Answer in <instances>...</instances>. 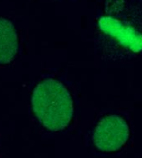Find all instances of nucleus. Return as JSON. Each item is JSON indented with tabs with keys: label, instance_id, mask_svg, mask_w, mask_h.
<instances>
[{
	"label": "nucleus",
	"instance_id": "nucleus-3",
	"mask_svg": "<svg viewBox=\"0 0 142 158\" xmlns=\"http://www.w3.org/2000/svg\"><path fill=\"white\" fill-rule=\"evenodd\" d=\"M98 28L123 48L136 53L142 51V33L128 23L102 16L98 21Z\"/></svg>",
	"mask_w": 142,
	"mask_h": 158
},
{
	"label": "nucleus",
	"instance_id": "nucleus-2",
	"mask_svg": "<svg viewBox=\"0 0 142 158\" xmlns=\"http://www.w3.org/2000/svg\"><path fill=\"white\" fill-rule=\"evenodd\" d=\"M130 129L127 122L120 116H106L94 128L93 141L95 147L103 152L117 151L129 138Z\"/></svg>",
	"mask_w": 142,
	"mask_h": 158
},
{
	"label": "nucleus",
	"instance_id": "nucleus-4",
	"mask_svg": "<svg viewBox=\"0 0 142 158\" xmlns=\"http://www.w3.org/2000/svg\"><path fill=\"white\" fill-rule=\"evenodd\" d=\"M18 50V38L14 24L0 17V64H8L15 58Z\"/></svg>",
	"mask_w": 142,
	"mask_h": 158
},
{
	"label": "nucleus",
	"instance_id": "nucleus-1",
	"mask_svg": "<svg viewBox=\"0 0 142 158\" xmlns=\"http://www.w3.org/2000/svg\"><path fill=\"white\" fill-rule=\"evenodd\" d=\"M33 112L41 124L51 131L66 128L73 116V102L65 85L55 79L39 83L31 95Z\"/></svg>",
	"mask_w": 142,
	"mask_h": 158
}]
</instances>
